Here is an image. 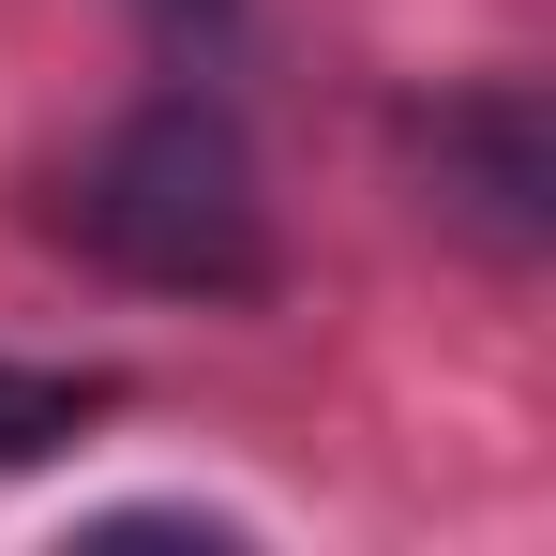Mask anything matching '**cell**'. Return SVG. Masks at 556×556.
<instances>
[{"instance_id":"obj_2","label":"cell","mask_w":556,"mask_h":556,"mask_svg":"<svg viewBox=\"0 0 556 556\" xmlns=\"http://www.w3.org/2000/svg\"><path fill=\"white\" fill-rule=\"evenodd\" d=\"M391 136H406V166H421L452 241H481L496 271H542L556 256V105H542V76H452Z\"/></svg>"},{"instance_id":"obj_1","label":"cell","mask_w":556,"mask_h":556,"mask_svg":"<svg viewBox=\"0 0 556 556\" xmlns=\"http://www.w3.org/2000/svg\"><path fill=\"white\" fill-rule=\"evenodd\" d=\"M46 241L91 256L105 286H151V301H195V316H256L286 286L271 241V181H256V136L226 91H151L121 105L91 151L46 181Z\"/></svg>"},{"instance_id":"obj_4","label":"cell","mask_w":556,"mask_h":556,"mask_svg":"<svg viewBox=\"0 0 556 556\" xmlns=\"http://www.w3.org/2000/svg\"><path fill=\"white\" fill-rule=\"evenodd\" d=\"M151 15H166L181 46H226V15H241V0H151Z\"/></svg>"},{"instance_id":"obj_3","label":"cell","mask_w":556,"mask_h":556,"mask_svg":"<svg viewBox=\"0 0 556 556\" xmlns=\"http://www.w3.org/2000/svg\"><path fill=\"white\" fill-rule=\"evenodd\" d=\"M105 406H121V376H105V362H0V481L46 466V452H76Z\"/></svg>"}]
</instances>
